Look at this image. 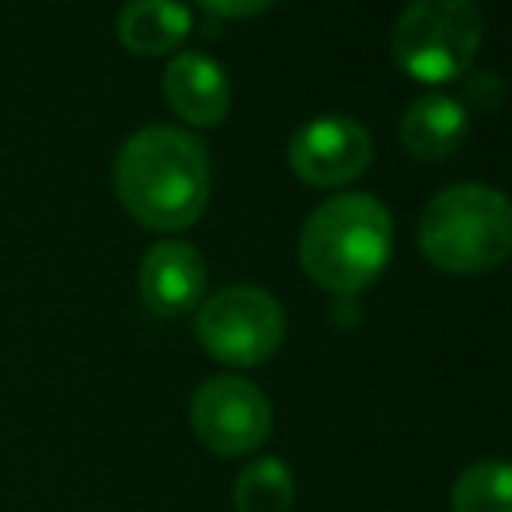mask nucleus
I'll list each match as a JSON object with an SVG mask.
<instances>
[{
	"label": "nucleus",
	"mask_w": 512,
	"mask_h": 512,
	"mask_svg": "<svg viewBox=\"0 0 512 512\" xmlns=\"http://www.w3.org/2000/svg\"><path fill=\"white\" fill-rule=\"evenodd\" d=\"M115 196L140 227L178 234L203 220L213 192L209 150L178 126L136 129L115 157Z\"/></svg>",
	"instance_id": "obj_1"
},
{
	"label": "nucleus",
	"mask_w": 512,
	"mask_h": 512,
	"mask_svg": "<svg viewBox=\"0 0 512 512\" xmlns=\"http://www.w3.org/2000/svg\"><path fill=\"white\" fill-rule=\"evenodd\" d=\"M394 251L391 209L370 192H338L300 230V269L335 297H356L384 276Z\"/></svg>",
	"instance_id": "obj_2"
},
{
	"label": "nucleus",
	"mask_w": 512,
	"mask_h": 512,
	"mask_svg": "<svg viewBox=\"0 0 512 512\" xmlns=\"http://www.w3.org/2000/svg\"><path fill=\"white\" fill-rule=\"evenodd\" d=\"M425 262L450 276H485L512 255V199L485 182H457L418 220Z\"/></svg>",
	"instance_id": "obj_3"
},
{
	"label": "nucleus",
	"mask_w": 512,
	"mask_h": 512,
	"mask_svg": "<svg viewBox=\"0 0 512 512\" xmlns=\"http://www.w3.org/2000/svg\"><path fill=\"white\" fill-rule=\"evenodd\" d=\"M485 39V14L474 0H411L394 25V60L422 84H453L471 70Z\"/></svg>",
	"instance_id": "obj_4"
},
{
	"label": "nucleus",
	"mask_w": 512,
	"mask_h": 512,
	"mask_svg": "<svg viewBox=\"0 0 512 512\" xmlns=\"http://www.w3.org/2000/svg\"><path fill=\"white\" fill-rule=\"evenodd\" d=\"M196 338L209 359L251 370L279 352L286 338V310L262 286H223L199 304Z\"/></svg>",
	"instance_id": "obj_5"
},
{
	"label": "nucleus",
	"mask_w": 512,
	"mask_h": 512,
	"mask_svg": "<svg viewBox=\"0 0 512 512\" xmlns=\"http://www.w3.org/2000/svg\"><path fill=\"white\" fill-rule=\"evenodd\" d=\"M189 422L216 457H248L272 436V401L241 373H216L192 394Z\"/></svg>",
	"instance_id": "obj_6"
},
{
	"label": "nucleus",
	"mask_w": 512,
	"mask_h": 512,
	"mask_svg": "<svg viewBox=\"0 0 512 512\" xmlns=\"http://www.w3.org/2000/svg\"><path fill=\"white\" fill-rule=\"evenodd\" d=\"M286 161L310 189H342L370 171L373 136L352 115H321L290 136Z\"/></svg>",
	"instance_id": "obj_7"
},
{
	"label": "nucleus",
	"mask_w": 512,
	"mask_h": 512,
	"mask_svg": "<svg viewBox=\"0 0 512 512\" xmlns=\"http://www.w3.org/2000/svg\"><path fill=\"white\" fill-rule=\"evenodd\" d=\"M140 300L154 317H182L206 297V258L189 241H157L140 258Z\"/></svg>",
	"instance_id": "obj_8"
},
{
	"label": "nucleus",
	"mask_w": 512,
	"mask_h": 512,
	"mask_svg": "<svg viewBox=\"0 0 512 512\" xmlns=\"http://www.w3.org/2000/svg\"><path fill=\"white\" fill-rule=\"evenodd\" d=\"M164 102L182 122L196 129H213L230 112V77L223 63L206 53H178L164 70Z\"/></svg>",
	"instance_id": "obj_9"
},
{
	"label": "nucleus",
	"mask_w": 512,
	"mask_h": 512,
	"mask_svg": "<svg viewBox=\"0 0 512 512\" xmlns=\"http://www.w3.org/2000/svg\"><path fill=\"white\" fill-rule=\"evenodd\" d=\"M467 122L471 115L464 102L432 91V95L415 98L401 115V147L422 164L446 161L467 140Z\"/></svg>",
	"instance_id": "obj_10"
},
{
	"label": "nucleus",
	"mask_w": 512,
	"mask_h": 512,
	"mask_svg": "<svg viewBox=\"0 0 512 512\" xmlns=\"http://www.w3.org/2000/svg\"><path fill=\"white\" fill-rule=\"evenodd\" d=\"M119 42L133 56H168L192 32V11L182 0H126L115 21Z\"/></svg>",
	"instance_id": "obj_11"
},
{
	"label": "nucleus",
	"mask_w": 512,
	"mask_h": 512,
	"mask_svg": "<svg viewBox=\"0 0 512 512\" xmlns=\"http://www.w3.org/2000/svg\"><path fill=\"white\" fill-rule=\"evenodd\" d=\"M297 502V478L279 457H255L234 481L237 512H290Z\"/></svg>",
	"instance_id": "obj_12"
},
{
	"label": "nucleus",
	"mask_w": 512,
	"mask_h": 512,
	"mask_svg": "<svg viewBox=\"0 0 512 512\" xmlns=\"http://www.w3.org/2000/svg\"><path fill=\"white\" fill-rule=\"evenodd\" d=\"M453 512H512V460L485 457L457 474L450 492Z\"/></svg>",
	"instance_id": "obj_13"
},
{
	"label": "nucleus",
	"mask_w": 512,
	"mask_h": 512,
	"mask_svg": "<svg viewBox=\"0 0 512 512\" xmlns=\"http://www.w3.org/2000/svg\"><path fill=\"white\" fill-rule=\"evenodd\" d=\"M464 98H467V105L488 112V108L502 105V98H506V84H502L499 74H488V70H467L464 74Z\"/></svg>",
	"instance_id": "obj_14"
},
{
	"label": "nucleus",
	"mask_w": 512,
	"mask_h": 512,
	"mask_svg": "<svg viewBox=\"0 0 512 512\" xmlns=\"http://www.w3.org/2000/svg\"><path fill=\"white\" fill-rule=\"evenodd\" d=\"M279 0H199V7H206L209 14L227 21H244L255 18V14H265L269 7H276Z\"/></svg>",
	"instance_id": "obj_15"
}]
</instances>
